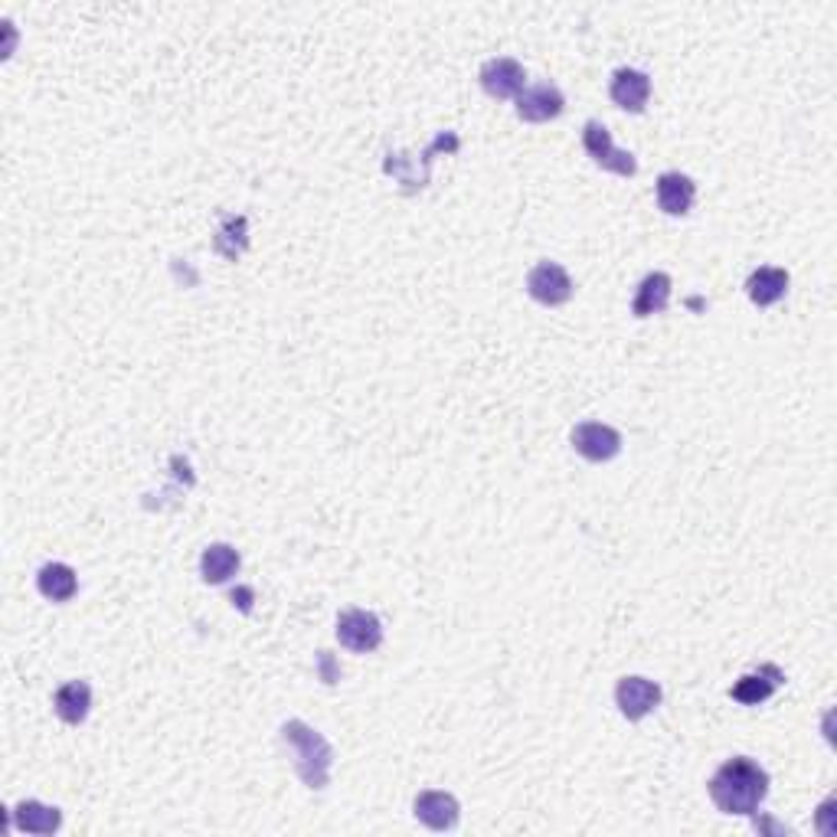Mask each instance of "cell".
Masks as SVG:
<instances>
[{
    "label": "cell",
    "instance_id": "6da1fadb",
    "mask_svg": "<svg viewBox=\"0 0 837 837\" xmlns=\"http://www.w3.org/2000/svg\"><path fill=\"white\" fill-rule=\"evenodd\" d=\"M706 788H710L713 805L723 815H746L750 818V815H756V808L768 795V772L760 763H753L750 756H733L713 772Z\"/></svg>",
    "mask_w": 837,
    "mask_h": 837
},
{
    "label": "cell",
    "instance_id": "7a4b0ae2",
    "mask_svg": "<svg viewBox=\"0 0 837 837\" xmlns=\"http://www.w3.org/2000/svg\"><path fill=\"white\" fill-rule=\"evenodd\" d=\"M281 743L294 756V772L301 775V782L308 788H324L331 782L334 750H331V743L318 730H311L301 720H288L281 726Z\"/></svg>",
    "mask_w": 837,
    "mask_h": 837
},
{
    "label": "cell",
    "instance_id": "3957f363",
    "mask_svg": "<svg viewBox=\"0 0 837 837\" xmlns=\"http://www.w3.org/2000/svg\"><path fill=\"white\" fill-rule=\"evenodd\" d=\"M582 144H586V154H589L599 167H606V170H612V174H619V177H634V174H638L634 154L616 147L609 128H606L602 122H586V128H582Z\"/></svg>",
    "mask_w": 837,
    "mask_h": 837
},
{
    "label": "cell",
    "instance_id": "277c9868",
    "mask_svg": "<svg viewBox=\"0 0 837 837\" xmlns=\"http://www.w3.org/2000/svg\"><path fill=\"white\" fill-rule=\"evenodd\" d=\"M338 641L353 654L376 651L383 644V622L366 609H348L338 616Z\"/></svg>",
    "mask_w": 837,
    "mask_h": 837
},
{
    "label": "cell",
    "instance_id": "5b68a950",
    "mask_svg": "<svg viewBox=\"0 0 837 837\" xmlns=\"http://www.w3.org/2000/svg\"><path fill=\"white\" fill-rule=\"evenodd\" d=\"M569 438L586 462H612L622 452V432L606 422H579Z\"/></svg>",
    "mask_w": 837,
    "mask_h": 837
},
{
    "label": "cell",
    "instance_id": "8992f818",
    "mask_svg": "<svg viewBox=\"0 0 837 837\" xmlns=\"http://www.w3.org/2000/svg\"><path fill=\"white\" fill-rule=\"evenodd\" d=\"M527 291H530L534 301L557 308V304H566L572 298V279L559 262H540V266H534L527 272Z\"/></svg>",
    "mask_w": 837,
    "mask_h": 837
},
{
    "label": "cell",
    "instance_id": "52a82bcc",
    "mask_svg": "<svg viewBox=\"0 0 837 837\" xmlns=\"http://www.w3.org/2000/svg\"><path fill=\"white\" fill-rule=\"evenodd\" d=\"M616 703H619L622 716H628V720H644L648 713L658 710V703H661V688H658L654 681H648V678L631 674V678H622V681H619V688H616Z\"/></svg>",
    "mask_w": 837,
    "mask_h": 837
},
{
    "label": "cell",
    "instance_id": "ba28073f",
    "mask_svg": "<svg viewBox=\"0 0 837 837\" xmlns=\"http://www.w3.org/2000/svg\"><path fill=\"white\" fill-rule=\"evenodd\" d=\"M566 99L559 92L554 82H544V85H530L517 95V118L520 122H530V125H540V122H550L562 112Z\"/></svg>",
    "mask_w": 837,
    "mask_h": 837
},
{
    "label": "cell",
    "instance_id": "9c48e42d",
    "mask_svg": "<svg viewBox=\"0 0 837 837\" xmlns=\"http://www.w3.org/2000/svg\"><path fill=\"white\" fill-rule=\"evenodd\" d=\"M527 72L510 56H494L482 66V89L490 99H517L524 92Z\"/></svg>",
    "mask_w": 837,
    "mask_h": 837
},
{
    "label": "cell",
    "instance_id": "30bf717a",
    "mask_svg": "<svg viewBox=\"0 0 837 837\" xmlns=\"http://www.w3.org/2000/svg\"><path fill=\"white\" fill-rule=\"evenodd\" d=\"M413 812H416L418 822L425 828H432V831H452L458 825V815H462L458 798L448 795V792H418L416 802H413Z\"/></svg>",
    "mask_w": 837,
    "mask_h": 837
},
{
    "label": "cell",
    "instance_id": "8fae6325",
    "mask_svg": "<svg viewBox=\"0 0 837 837\" xmlns=\"http://www.w3.org/2000/svg\"><path fill=\"white\" fill-rule=\"evenodd\" d=\"M778 688H785V674H782V668H775V664H763V668H756V671H750V674H743L736 684H733V691H730V698L736 700V703H743V706H760V703H766Z\"/></svg>",
    "mask_w": 837,
    "mask_h": 837
},
{
    "label": "cell",
    "instance_id": "7c38bea8",
    "mask_svg": "<svg viewBox=\"0 0 837 837\" xmlns=\"http://www.w3.org/2000/svg\"><path fill=\"white\" fill-rule=\"evenodd\" d=\"M654 194H658V207L664 209L668 216H688L694 200H698V184L681 170H668V174L658 177Z\"/></svg>",
    "mask_w": 837,
    "mask_h": 837
},
{
    "label": "cell",
    "instance_id": "4fadbf2b",
    "mask_svg": "<svg viewBox=\"0 0 837 837\" xmlns=\"http://www.w3.org/2000/svg\"><path fill=\"white\" fill-rule=\"evenodd\" d=\"M609 95L619 108H626L631 115L644 112L648 99H651V79L641 70H616L612 72V85H609Z\"/></svg>",
    "mask_w": 837,
    "mask_h": 837
},
{
    "label": "cell",
    "instance_id": "5bb4252c",
    "mask_svg": "<svg viewBox=\"0 0 837 837\" xmlns=\"http://www.w3.org/2000/svg\"><path fill=\"white\" fill-rule=\"evenodd\" d=\"M671 288H674V281H671L668 272H651V276H644L641 285H638L634 301H631V314H634V318L661 314V311L671 304Z\"/></svg>",
    "mask_w": 837,
    "mask_h": 837
},
{
    "label": "cell",
    "instance_id": "9a60e30c",
    "mask_svg": "<svg viewBox=\"0 0 837 837\" xmlns=\"http://www.w3.org/2000/svg\"><path fill=\"white\" fill-rule=\"evenodd\" d=\"M60 825H63L60 808H50L43 802L27 798V802H20L13 808V828L17 831H27V835H56Z\"/></svg>",
    "mask_w": 837,
    "mask_h": 837
},
{
    "label": "cell",
    "instance_id": "2e32d148",
    "mask_svg": "<svg viewBox=\"0 0 837 837\" xmlns=\"http://www.w3.org/2000/svg\"><path fill=\"white\" fill-rule=\"evenodd\" d=\"M239 566H242V557H239L236 547H229V544H209L207 550H204V557H200V576H204V582H209V586H223V582H229L239 572Z\"/></svg>",
    "mask_w": 837,
    "mask_h": 837
},
{
    "label": "cell",
    "instance_id": "e0dca14e",
    "mask_svg": "<svg viewBox=\"0 0 837 837\" xmlns=\"http://www.w3.org/2000/svg\"><path fill=\"white\" fill-rule=\"evenodd\" d=\"M785 291H788V272H785V269L763 266V269H756V272L746 279V294H750V301L760 304V308H768V304L782 301Z\"/></svg>",
    "mask_w": 837,
    "mask_h": 837
},
{
    "label": "cell",
    "instance_id": "ac0fdd59",
    "mask_svg": "<svg viewBox=\"0 0 837 837\" xmlns=\"http://www.w3.org/2000/svg\"><path fill=\"white\" fill-rule=\"evenodd\" d=\"M37 589L50 599V602H70L79 589V579H75V569L66 566V562H46L40 572H37Z\"/></svg>",
    "mask_w": 837,
    "mask_h": 837
},
{
    "label": "cell",
    "instance_id": "d6986e66",
    "mask_svg": "<svg viewBox=\"0 0 837 837\" xmlns=\"http://www.w3.org/2000/svg\"><path fill=\"white\" fill-rule=\"evenodd\" d=\"M53 706H56V716L70 726H79L89 710H92V688L85 681H70L56 691L53 698Z\"/></svg>",
    "mask_w": 837,
    "mask_h": 837
}]
</instances>
